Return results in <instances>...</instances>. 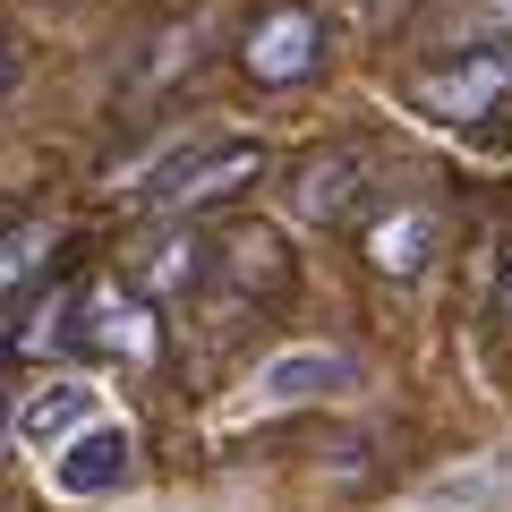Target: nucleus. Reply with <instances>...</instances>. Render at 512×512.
Here are the masks:
<instances>
[{"label": "nucleus", "mask_w": 512, "mask_h": 512, "mask_svg": "<svg viewBox=\"0 0 512 512\" xmlns=\"http://www.w3.org/2000/svg\"><path fill=\"white\" fill-rule=\"evenodd\" d=\"M256 171H265V146H248V137H214V146H188L171 171H154L146 197L163 205V214H205V205L256 188Z\"/></svg>", "instance_id": "f257e3e1"}, {"label": "nucleus", "mask_w": 512, "mask_h": 512, "mask_svg": "<svg viewBox=\"0 0 512 512\" xmlns=\"http://www.w3.org/2000/svg\"><path fill=\"white\" fill-rule=\"evenodd\" d=\"M376 188H384V154L359 146V137H342V146H316L308 163L291 171V214H308V222H350Z\"/></svg>", "instance_id": "f03ea898"}, {"label": "nucleus", "mask_w": 512, "mask_h": 512, "mask_svg": "<svg viewBox=\"0 0 512 512\" xmlns=\"http://www.w3.org/2000/svg\"><path fill=\"white\" fill-rule=\"evenodd\" d=\"M316 60H325V18L299 9V0L265 9V18L248 26V43H239V69H248L256 86H299Z\"/></svg>", "instance_id": "7ed1b4c3"}, {"label": "nucleus", "mask_w": 512, "mask_h": 512, "mask_svg": "<svg viewBox=\"0 0 512 512\" xmlns=\"http://www.w3.org/2000/svg\"><path fill=\"white\" fill-rule=\"evenodd\" d=\"M69 342H94L103 359L146 367L154 350H163V333H154V308L137 291H120V282H86V291H77V316H69Z\"/></svg>", "instance_id": "20e7f679"}, {"label": "nucleus", "mask_w": 512, "mask_h": 512, "mask_svg": "<svg viewBox=\"0 0 512 512\" xmlns=\"http://www.w3.org/2000/svg\"><path fill=\"white\" fill-rule=\"evenodd\" d=\"M410 94H419L436 120H487V111L512 94V43H478V52H461V60H444V69H427Z\"/></svg>", "instance_id": "39448f33"}, {"label": "nucleus", "mask_w": 512, "mask_h": 512, "mask_svg": "<svg viewBox=\"0 0 512 512\" xmlns=\"http://www.w3.org/2000/svg\"><path fill=\"white\" fill-rule=\"evenodd\" d=\"M350 350H282V359H265L256 367V402H274V410H291V402H325V393H350Z\"/></svg>", "instance_id": "423d86ee"}, {"label": "nucleus", "mask_w": 512, "mask_h": 512, "mask_svg": "<svg viewBox=\"0 0 512 512\" xmlns=\"http://www.w3.org/2000/svg\"><path fill=\"white\" fill-rule=\"evenodd\" d=\"M128 470H137V444H128V427H86V436L60 444L52 487H60V495H111Z\"/></svg>", "instance_id": "0eeeda50"}, {"label": "nucleus", "mask_w": 512, "mask_h": 512, "mask_svg": "<svg viewBox=\"0 0 512 512\" xmlns=\"http://www.w3.org/2000/svg\"><path fill=\"white\" fill-rule=\"evenodd\" d=\"M86 419H94V393L77 376H52V384H35V393L18 402V436L43 444V453H60L69 436H86Z\"/></svg>", "instance_id": "6e6552de"}, {"label": "nucleus", "mask_w": 512, "mask_h": 512, "mask_svg": "<svg viewBox=\"0 0 512 512\" xmlns=\"http://www.w3.org/2000/svg\"><path fill=\"white\" fill-rule=\"evenodd\" d=\"M436 239H444V222L427 214V205H393V214L367 231V265H376V274H393V282H410L427 256H436Z\"/></svg>", "instance_id": "1a4fd4ad"}, {"label": "nucleus", "mask_w": 512, "mask_h": 512, "mask_svg": "<svg viewBox=\"0 0 512 512\" xmlns=\"http://www.w3.org/2000/svg\"><path fill=\"white\" fill-rule=\"evenodd\" d=\"M427 504H436V512H504L512 504V453H495L487 470H470V478L427 487Z\"/></svg>", "instance_id": "9d476101"}, {"label": "nucleus", "mask_w": 512, "mask_h": 512, "mask_svg": "<svg viewBox=\"0 0 512 512\" xmlns=\"http://www.w3.org/2000/svg\"><path fill=\"white\" fill-rule=\"evenodd\" d=\"M197 274H205L197 231H171V239H154V248H146V265H137V299H146V291H188Z\"/></svg>", "instance_id": "9b49d317"}, {"label": "nucleus", "mask_w": 512, "mask_h": 512, "mask_svg": "<svg viewBox=\"0 0 512 512\" xmlns=\"http://www.w3.org/2000/svg\"><path fill=\"white\" fill-rule=\"evenodd\" d=\"M52 248H60L52 222H9V231H0V291H9V282H26Z\"/></svg>", "instance_id": "f8f14e48"}, {"label": "nucleus", "mask_w": 512, "mask_h": 512, "mask_svg": "<svg viewBox=\"0 0 512 512\" xmlns=\"http://www.w3.org/2000/svg\"><path fill=\"white\" fill-rule=\"evenodd\" d=\"M444 35H453L461 52H478V43H512V0H470V9H453Z\"/></svg>", "instance_id": "ddd939ff"}, {"label": "nucleus", "mask_w": 512, "mask_h": 512, "mask_svg": "<svg viewBox=\"0 0 512 512\" xmlns=\"http://www.w3.org/2000/svg\"><path fill=\"white\" fill-rule=\"evenodd\" d=\"M504 333H512V239H504Z\"/></svg>", "instance_id": "4468645a"}, {"label": "nucleus", "mask_w": 512, "mask_h": 512, "mask_svg": "<svg viewBox=\"0 0 512 512\" xmlns=\"http://www.w3.org/2000/svg\"><path fill=\"white\" fill-rule=\"evenodd\" d=\"M9 86H18V60H9V52H0V94H9Z\"/></svg>", "instance_id": "2eb2a0df"}, {"label": "nucleus", "mask_w": 512, "mask_h": 512, "mask_svg": "<svg viewBox=\"0 0 512 512\" xmlns=\"http://www.w3.org/2000/svg\"><path fill=\"white\" fill-rule=\"evenodd\" d=\"M0 444H9V419H0Z\"/></svg>", "instance_id": "dca6fc26"}, {"label": "nucleus", "mask_w": 512, "mask_h": 512, "mask_svg": "<svg viewBox=\"0 0 512 512\" xmlns=\"http://www.w3.org/2000/svg\"><path fill=\"white\" fill-rule=\"evenodd\" d=\"M0 350H9V333H0Z\"/></svg>", "instance_id": "f3484780"}]
</instances>
